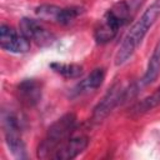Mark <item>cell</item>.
<instances>
[{"label":"cell","instance_id":"cell-1","mask_svg":"<svg viewBox=\"0 0 160 160\" xmlns=\"http://www.w3.org/2000/svg\"><path fill=\"white\" fill-rule=\"evenodd\" d=\"M160 16V0H154L142 12V15L132 24L130 30L124 36L116 54H115V65L120 66L125 64L136 51L139 45L142 42L148 31L155 24Z\"/></svg>","mask_w":160,"mask_h":160},{"label":"cell","instance_id":"cell-2","mask_svg":"<svg viewBox=\"0 0 160 160\" xmlns=\"http://www.w3.org/2000/svg\"><path fill=\"white\" fill-rule=\"evenodd\" d=\"M76 125V116L72 112H68L59 118L48 130L46 135L38 146V158L48 159L52 158L56 150L71 136Z\"/></svg>","mask_w":160,"mask_h":160},{"label":"cell","instance_id":"cell-3","mask_svg":"<svg viewBox=\"0 0 160 160\" xmlns=\"http://www.w3.org/2000/svg\"><path fill=\"white\" fill-rule=\"evenodd\" d=\"M130 15L129 4L122 0L112 5L98 22L94 30V39L98 44H108L119 32V30L126 24Z\"/></svg>","mask_w":160,"mask_h":160},{"label":"cell","instance_id":"cell-4","mask_svg":"<svg viewBox=\"0 0 160 160\" xmlns=\"http://www.w3.org/2000/svg\"><path fill=\"white\" fill-rule=\"evenodd\" d=\"M124 92H125V89L121 86L120 82L114 84L94 108L92 116H91L92 121L101 122L114 110V108H116L119 104L124 101Z\"/></svg>","mask_w":160,"mask_h":160},{"label":"cell","instance_id":"cell-5","mask_svg":"<svg viewBox=\"0 0 160 160\" xmlns=\"http://www.w3.org/2000/svg\"><path fill=\"white\" fill-rule=\"evenodd\" d=\"M0 46L5 51L14 54H24L30 50V40L10 25L0 26Z\"/></svg>","mask_w":160,"mask_h":160},{"label":"cell","instance_id":"cell-6","mask_svg":"<svg viewBox=\"0 0 160 160\" xmlns=\"http://www.w3.org/2000/svg\"><path fill=\"white\" fill-rule=\"evenodd\" d=\"M15 94L18 100L28 108L38 105L42 96V84L38 79H24L21 80L16 89Z\"/></svg>","mask_w":160,"mask_h":160},{"label":"cell","instance_id":"cell-7","mask_svg":"<svg viewBox=\"0 0 160 160\" xmlns=\"http://www.w3.org/2000/svg\"><path fill=\"white\" fill-rule=\"evenodd\" d=\"M20 31L29 39L35 41L39 46H48L54 41V35L48 31L44 26H41L36 20L22 18L19 24Z\"/></svg>","mask_w":160,"mask_h":160},{"label":"cell","instance_id":"cell-8","mask_svg":"<svg viewBox=\"0 0 160 160\" xmlns=\"http://www.w3.org/2000/svg\"><path fill=\"white\" fill-rule=\"evenodd\" d=\"M89 145V138L86 135L70 136L54 154L52 159L56 160H71L80 155Z\"/></svg>","mask_w":160,"mask_h":160},{"label":"cell","instance_id":"cell-9","mask_svg":"<svg viewBox=\"0 0 160 160\" xmlns=\"http://www.w3.org/2000/svg\"><path fill=\"white\" fill-rule=\"evenodd\" d=\"M105 79V69L104 68H96L94 69L86 78L80 80L71 90H70V96L71 98H78L84 94L95 91L99 89Z\"/></svg>","mask_w":160,"mask_h":160},{"label":"cell","instance_id":"cell-10","mask_svg":"<svg viewBox=\"0 0 160 160\" xmlns=\"http://www.w3.org/2000/svg\"><path fill=\"white\" fill-rule=\"evenodd\" d=\"M159 74H160V40H159L158 44L155 45V48H154V50H152V54H151V56L149 58V62H148L146 71H145L144 76L141 78L140 82H139L140 88L152 84V82L158 79Z\"/></svg>","mask_w":160,"mask_h":160},{"label":"cell","instance_id":"cell-11","mask_svg":"<svg viewBox=\"0 0 160 160\" xmlns=\"http://www.w3.org/2000/svg\"><path fill=\"white\" fill-rule=\"evenodd\" d=\"M159 105H160V86L151 95H149V96L144 98L142 100H140L139 102H136L131 108L130 112L132 115H141V114H145V112L155 109Z\"/></svg>","mask_w":160,"mask_h":160},{"label":"cell","instance_id":"cell-12","mask_svg":"<svg viewBox=\"0 0 160 160\" xmlns=\"http://www.w3.org/2000/svg\"><path fill=\"white\" fill-rule=\"evenodd\" d=\"M5 142L9 151L15 159H26V148L21 139V134H5Z\"/></svg>","mask_w":160,"mask_h":160},{"label":"cell","instance_id":"cell-13","mask_svg":"<svg viewBox=\"0 0 160 160\" xmlns=\"http://www.w3.org/2000/svg\"><path fill=\"white\" fill-rule=\"evenodd\" d=\"M50 68L66 79H78L82 75V66L79 64H65V62H51Z\"/></svg>","mask_w":160,"mask_h":160},{"label":"cell","instance_id":"cell-14","mask_svg":"<svg viewBox=\"0 0 160 160\" xmlns=\"http://www.w3.org/2000/svg\"><path fill=\"white\" fill-rule=\"evenodd\" d=\"M81 12V9L80 8H76V6H71V8H59L58 12H56V18H55V21L58 24H61V25H68L70 24L72 20H75Z\"/></svg>","mask_w":160,"mask_h":160}]
</instances>
